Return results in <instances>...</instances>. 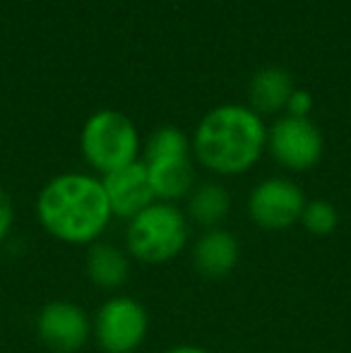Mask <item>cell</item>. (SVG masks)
<instances>
[{
    "instance_id": "obj_1",
    "label": "cell",
    "mask_w": 351,
    "mask_h": 353,
    "mask_svg": "<svg viewBox=\"0 0 351 353\" xmlns=\"http://www.w3.org/2000/svg\"><path fill=\"white\" fill-rule=\"evenodd\" d=\"M41 228L66 245H94L108 228L113 214L99 178L87 173H61L37 197Z\"/></svg>"
},
{
    "instance_id": "obj_2",
    "label": "cell",
    "mask_w": 351,
    "mask_h": 353,
    "mask_svg": "<svg viewBox=\"0 0 351 353\" xmlns=\"http://www.w3.org/2000/svg\"><path fill=\"white\" fill-rule=\"evenodd\" d=\"M267 147V128L250 106H217L200 121L192 140L195 159L217 176L250 171Z\"/></svg>"
},
{
    "instance_id": "obj_3",
    "label": "cell",
    "mask_w": 351,
    "mask_h": 353,
    "mask_svg": "<svg viewBox=\"0 0 351 353\" xmlns=\"http://www.w3.org/2000/svg\"><path fill=\"white\" fill-rule=\"evenodd\" d=\"M188 216L174 202H152L147 210L128 219L126 252L142 265H166L188 245Z\"/></svg>"
},
{
    "instance_id": "obj_4",
    "label": "cell",
    "mask_w": 351,
    "mask_h": 353,
    "mask_svg": "<svg viewBox=\"0 0 351 353\" xmlns=\"http://www.w3.org/2000/svg\"><path fill=\"white\" fill-rule=\"evenodd\" d=\"M192 147L178 128H159L152 132L145 147V168L157 200L176 202L188 197L195 188Z\"/></svg>"
},
{
    "instance_id": "obj_5",
    "label": "cell",
    "mask_w": 351,
    "mask_h": 353,
    "mask_svg": "<svg viewBox=\"0 0 351 353\" xmlns=\"http://www.w3.org/2000/svg\"><path fill=\"white\" fill-rule=\"evenodd\" d=\"M80 147L87 163L101 176L137 161L140 135L135 123L118 111H97L80 132Z\"/></svg>"
},
{
    "instance_id": "obj_6",
    "label": "cell",
    "mask_w": 351,
    "mask_h": 353,
    "mask_svg": "<svg viewBox=\"0 0 351 353\" xmlns=\"http://www.w3.org/2000/svg\"><path fill=\"white\" fill-rule=\"evenodd\" d=\"M150 334L147 307L132 296H111L97 307L92 336L103 353H135Z\"/></svg>"
},
{
    "instance_id": "obj_7",
    "label": "cell",
    "mask_w": 351,
    "mask_h": 353,
    "mask_svg": "<svg viewBox=\"0 0 351 353\" xmlns=\"http://www.w3.org/2000/svg\"><path fill=\"white\" fill-rule=\"evenodd\" d=\"M305 195L294 181L267 178L248 195V216L265 231H284L301 221Z\"/></svg>"
},
{
    "instance_id": "obj_8",
    "label": "cell",
    "mask_w": 351,
    "mask_h": 353,
    "mask_svg": "<svg viewBox=\"0 0 351 353\" xmlns=\"http://www.w3.org/2000/svg\"><path fill=\"white\" fill-rule=\"evenodd\" d=\"M267 147L279 166L289 171H308L323 157V135L308 118L286 116L267 132Z\"/></svg>"
},
{
    "instance_id": "obj_9",
    "label": "cell",
    "mask_w": 351,
    "mask_h": 353,
    "mask_svg": "<svg viewBox=\"0 0 351 353\" xmlns=\"http://www.w3.org/2000/svg\"><path fill=\"white\" fill-rule=\"evenodd\" d=\"M39 341L53 353H77L92 336V320L72 301H51L37 312Z\"/></svg>"
},
{
    "instance_id": "obj_10",
    "label": "cell",
    "mask_w": 351,
    "mask_h": 353,
    "mask_svg": "<svg viewBox=\"0 0 351 353\" xmlns=\"http://www.w3.org/2000/svg\"><path fill=\"white\" fill-rule=\"evenodd\" d=\"M101 185L108 197L113 216L132 219L135 214L147 210L152 202H157V195L152 190L150 176H147V168L142 161L106 173L101 178Z\"/></svg>"
},
{
    "instance_id": "obj_11",
    "label": "cell",
    "mask_w": 351,
    "mask_h": 353,
    "mask_svg": "<svg viewBox=\"0 0 351 353\" xmlns=\"http://www.w3.org/2000/svg\"><path fill=\"white\" fill-rule=\"evenodd\" d=\"M241 260L239 238L226 228H207L192 245V265L205 279H224Z\"/></svg>"
},
{
    "instance_id": "obj_12",
    "label": "cell",
    "mask_w": 351,
    "mask_h": 353,
    "mask_svg": "<svg viewBox=\"0 0 351 353\" xmlns=\"http://www.w3.org/2000/svg\"><path fill=\"white\" fill-rule=\"evenodd\" d=\"M85 272L92 286L101 291H118L130 276V257L111 243H94L87 250Z\"/></svg>"
},
{
    "instance_id": "obj_13",
    "label": "cell",
    "mask_w": 351,
    "mask_h": 353,
    "mask_svg": "<svg viewBox=\"0 0 351 353\" xmlns=\"http://www.w3.org/2000/svg\"><path fill=\"white\" fill-rule=\"evenodd\" d=\"M294 79L281 68H265L253 77L248 89L250 108L255 113H274L279 108H286L291 94H294Z\"/></svg>"
},
{
    "instance_id": "obj_14",
    "label": "cell",
    "mask_w": 351,
    "mask_h": 353,
    "mask_svg": "<svg viewBox=\"0 0 351 353\" xmlns=\"http://www.w3.org/2000/svg\"><path fill=\"white\" fill-rule=\"evenodd\" d=\"M231 212V195L219 183H202L188 195V219L205 228H219Z\"/></svg>"
},
{
    "instance_id": "obj_15",
    "label": "cell",
    "mask_w": 351,
    "mask_h": 353,
    "mask_svg": "<svg viewBox=\"0 0 351 353\" xmlns=\"http://www.w3.org/2000/svg\"><path fill=\"white\" fill-rule=\"evenodd\" d=\"M299 223L315 238L332 236L339 226V212H337V207L328 200H310V202H305Z\"/></svg>"
},
{
    "instance_id": "obj_16",
    "label": "cell",
    "mask_w": 351,
    "mask_h": 353,
    "mask_svg": "<svg viewBox=\"0 0 351 353\" xmlns=\"http://www.w3.org/2000/svg\"><path fill=\"white\" fill-rule=\"evenodd\" d=\"M14 226V205L10 192L0 185V243L8 241V236L12 233Z\"/></svg>"
},
{
    "instance_id": "obj_17",
    "label": "cell",
    "mask_w": 351,
    "mask_h": 353,
    "mask_svg": "<svg viewBox=\"0 0 351 353\" xmlns=\"http://www.w3.org/2000/svg\"><path fill=\"white\" fill-rule=\"evenodd\" d=\"M310 108H313V99H310V94L303 92V89H296V92L291 94L289 103H286V111L294 118H308Z\"/></svg>"
},
{
    "instance_id": "obj_18",
    "label": "cell",
    "mask_w": 351,
    "mask_h": 353,
    "mask_svg": "<svg viewBox=\"0 0 351 353\" xmlns=\"http://www.w3.org/2000/svg\"><path fill=\"white\" fill-rule=\"evenodd\" d=\"M164 353H212V351L202 349V346H195V344H178V346L166 349Z\"/></svg>"
}]
</instances>
